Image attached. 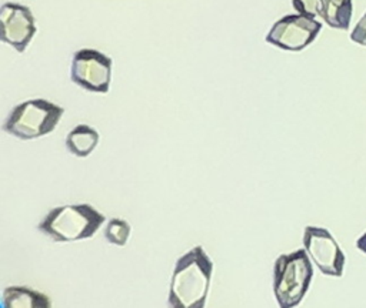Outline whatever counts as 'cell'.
I'll return each instance as SVG.
<instances>
[{
    "instance_id": "6da1fadb",
    "label": "cell",
    "mask_w": 366,
    "mask_h": 308,
    "mask_svg": "<svg viewBox=\"0 0 366 308\" xmlns=\"http://www.w3.org/2000/svg\"><path fill=\"white\" fill-rule=\"evenodd\" d=\"M213 274V262L202 245L180 255L174 264L167 305L170 308H203Z\"/></svg>"
},
{
    "instance_id": "7a4b0ae2",
    "label": "cell",
    "mask_w": 366,
    "mask_h": 308,
    "mask_svg": "<svg viewBox=\"0 0 366 308\" xmlns=\"http://www.w3.org/2000/svg\"><path fill=\"white\" fill-rule=\"evenodd\" d=\"M106 217L90 204H71L51 208L37 230L54 242H73L92 238Z\"/></svg>"
},
{
    "instance_id": "3957f363",
    "label": "cell",
    "mask_w": 366,
    "mask_h": 308,
    "mask_svg": "<svg viewBox=\"0 0 366 308\" xmlns=\"http://www.w3.org/2000/svg\"><path fill=\"white\" fill-rule=\"evenodd\" d=\"M313 278V265L305 248L280 254L273 265V295L280 308L297 307Z\"/></svg>"
},
{
    "instance_id": "277c9868",
    "label": "cell",
    "mask_w": 366,
    "mask_h": 308,
    "mask_svg": "<svg viewBox=\"0 0 366 308\" xmlns=\"http://www.w3.org/2000/svg\"><path fill=\"white\" fill-rule=\"evenodd\" d=\"M64 113L46 98H29L11 108L3 123V130L20 140H33L50 134Z\"/></svg>"
},
{
    "instance_id": "5b68a950",
    "label": "cell",
    "mask_w": 366,
    "mask_h": 308,
    "mask_svg": "<svg viewBox=\"0 0 366 308\" xmlns=\"http://www.w3.org/2000/svg\"><path fill=\"white\" fill-rule=\"evenodd\" d=\"M113 61L96 48L74 51L70 67L71 81L90 93L106 94L110 87Z\"/></svg>"
},
{
    "instance_id": "8992f818",
    "label": "cell",
    "mask_w": 366,
    "mask_h": 308,
    "mask_svg": "<svg viewBox=\"0 0 366 308\" xmlns=\"http://www.w3.org/2000/svg\"><path fill=\"white\" fill-rule=\"evenodd\" d=\"M322 30V23L303 14H286L273 23L266 34V43L286 50L302 51L315 41Z\"/></svg>"
},
{
    "instance_id": "52a82bcc",
    "label": "cell",
    "mask_w": 366,
    "mask_h": 308,
    "mask_svg": "<svg viewBox=\"0 0 366 308\" xmlns=\"http://www.w3.org/2000/svg\"><path fill=\"white\" fill-rule=\"evenodd\" d=\"M303 247L322 274L342 277L346 257L329 230L307 225L303 231Z\"/></svg>"
},
{
    "instance_id": "ba28073f",
    "label": "cell",
    "mask_w": 366,
    "mask_h": 308,
    "mask_svg": "<svg viewBox=\"0 0 366 308\" xmlns=\"http://www.w3.org/2000/svg\"><path fill=\"white\" fill-rule=\"evenodd\" d=\"M1 41L11 46L17 53H23L37 31L36 19L30 7L7 1L0 9Z\"/></svg>"
},
{
    "instance_id": "9c48e42d",
    "label": "cell",
    "mask_w": 366,
    "mask_h": 308,
    "mask_svg": "<svg viewBox=\"0 0 366 308\" xmlns=\"http://www.w3.org/2000/svg\"><path fill=\"white\" fill-rule=\"evenodd\" d=\"M1 308H49L51 301L40 291L27 287H7L1 294Z\"/></svg>"
},
{
    "instance_id": "30bf717a",
    "label": "cell",
    "mask_w": 366,
    "mask_h": 308,
    "mask_svg": "<svg viewBox=\"0 0 366 308\" xmlns=\"http://www.w3.org/2000/svg\"><path fill=\"white\" fill-rule=\"evenodd\" d=\"M99 143V133L87 124L76 125L66 135V148L76 157L84 158L93 153Z\"/></svg>"
},
{
    "instance_id": "8fae6325",
    "label": "cell",
    "mask_w": 366,
    "mask_h": 308,
    "mask_svg": "<svg viewBox=\"0 0 366 308\" xmlns=\"http://www.w3.org/2000/svg\"><path fill=\"white\" fill-rule=\"evenodd\" d=\"M353 13L352 0H323V21L337 30H347Z\"/></svg>"
},
{
    "instance_id": "7c38bea8",
    "label": "cell",
    "mask_w": 366,
    "mask_h": 308,
    "mask_svg": "<svg viewBox=\"0 0 366 308\" xmlns=\"http://www.w3.org/2000/svg\"><path fill=\"white\" fill-rule=\"evenodd\" d=\"M130 235V224L122 218H112L104 228V237L110 244L117 247L126 245Z\"/></svg>"
},
{
    "instance_id": "4fadbf2b",
    "label": "cell",
    "mask_w": 366,
    "mask_h": 308,
    "mask_svg": "<svg viewBox=\"0 0 366 308\" xmlns=\"http://www.w3.org/2000/svg\"><path fill=\"white\" fill-rule=\"evenodd\" d=\"M292 6L299 14H303L312 19L322 17L323 0H292Z\"/></svg>"
},
{
    "instance_id": "5bb4252c",
    "label": "cell",
    "mask_w": 366,
    "mask_h": 308,
    "mask_svg": "<svg viewBox=\"0 0 366 308\" xmlns=\"http://www.w3.org/2000/svg\"><path fill=\"white\" fill-rule=\"evenodd\" d=\"M350 40L356 44L366 47V13L362 16V19L356 23L355 29L352 30Z\"/></svg>"
},
{
    "instance_id": "9a60e30c",
    "label": "cell",
    "mask_w": 366,
    "mask_h": 308,
    "mask_svg": "<svg viewBox=\"0 0 366 308\" xmlns=\"http://www.w3.org/2000/svg\"><path fill=\"white\" fill-rule=\"evenodd\" d=\"M356 248H357L359 251H362V252L366 254V232L357 238V241H356Z\"/></svg>"
}]
</instances>
